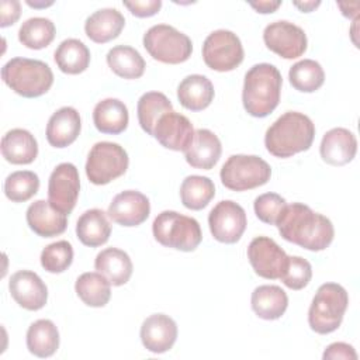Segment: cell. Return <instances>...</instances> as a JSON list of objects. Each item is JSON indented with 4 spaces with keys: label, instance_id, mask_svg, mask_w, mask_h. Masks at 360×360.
Masks as SVG:
<instances>
[{
    "label": "cell",
    "instance_id": "obj_47",
    "mask_svg": "<svg viewBox=\"0 0 360 360\" xmlns=\"http://www.w3.org/2000/svg\"><path fill=\"white\" fill-rule=\"evenodd\" d=\"M357 4H359V3H352V4H349V3H338V6H339L340 10H342V14H343L345 17H349V18L357 15V13H353V11H352V7H354V6H357Z\"/></svg>",
    "mask_w": 360,
    "mask_h": 360
},
{
    "label": "cell",
    "instance_id": "obj_40",
    "mask_svg": "<svg viewBox=\"0 0 360 360\" xmlns=\"http://www.w3.org/2000/svg\"><path fill=\"white\" fill-rule=\"evenodd\" d=\"M312 277V266L307 259L300 256H288L285 271L280 280L291 290H302L308 285Z\"/></svg>",
    "mask_w": 360,
    "mask_h": 360
},
{
    "label": "cell",
    "instance_id": "obj_44",
    "mask_svg": "<svg viewBox=\"0 0 360 360\" xmlns=\"http://www.w3.org/2000/svg\"><path fill=\"white\" fill-rule=\"evenodd\" d=\"M0 11H1V21L0 27L13 25L21 14V4L17 0H1L0 1Z\"/></svg>",
    "mask_w": 360,
    "mask_h": 360
},
{
    "label": "cell",
    "instance_id": "obj_1",
    "mask_svg": "<svg viewBox=\"0 0 360 360\" xmlns=\"http://www.w3.org/2000/svg\"><path fill=\"white\" fill-rule=\"evenodd\" d=\"M276 225L283 239L312 252L326 249L335 236L330 219L302 202L287 204Z\"/></svg>",
    "mask_w": 360,
    "mask_h": 360
},
{
    "label": "cell",
    "instance_id": "obj_20",
    "mask_svg": "<svg viewBox=\"0 0 360 360\" xmlns=\"http://www.w3.org/2000/svg\"><path fill=\"white\" fill-rule=\"evenodd\" d=\"M27 224L37 235L52 238L63 233L68 226V215L55 210L49 201L37 200L27 208Z\"/></svg>",
    "mask_w": 360,
    "mask_h": 360
},
{
    "label": "cell",
    "instance_id": "obj_43",
    "mask_svg": "<svg viewBox=\"0 0 360 360\" xmlns=\"http://www.w3.org/2000/svg\"><path fill=\"white\" fill-rule=\"evenodd\" d=\"M322 357L325 360H357V353L352 345L345 342H335L325 349Z\"/></svg>",
    "mask_w": 360,
    "mask_h": 360
},
{
    "label": "cell",
    "instance_id": "obj_18",
    "mask_svg": "<svg viewBox=\"0 0 360 360\" xmlns=\"http://www.w3.org/2000/svg\"><path fill=\"white\" fill-rule=\"evenodd\" d=\"M139 335L146 350L165 353L173 347L177 339V325L169 315L153 314L142 322Z\"/></svg>",
    "mask_w": 360,
    "mask_h": 360
},
{
    "label": "cell",
    "instance_id": "obj_23",
    "mask_svg": "<svg viewBox=\"0 0 360 360\" xmlns=\"http://www.w3.org/2000/svg\"><path fill=\"white\" fill-rule=\"evenodd\" d=\"M1 155L13 165L32 163L38 155L37 139L27 129H10L1 138Z\"/></svg>",
    "mask_w": 360,
    "mask_h": 360
},
{
    "label": "cell",
    "instance_id": "obj_16",
    "mask_svg": "<svg viewBox=\"0 0 360 360\" xmlns=\"http://www.w3.org/2000/svg\"><path fill=\"white\" fill-rule=\"evenodd\" d=\"M8 290L14 301L28 311H38L48 301V288L42 278L31 270L14 273L8 281Z\"/></svg>",
    "mask_w": 360,
    "mask_h": 360
},
{
    "label": "cell",
    "instance_id": "obj_9",
    "mask_svg": "<svg viewBox=\"0 0 360 360\" xmlns=\"http://www.w3.org/2000/svg\"><path fill=\"white\" fill-rule=\"evenodd\" d=\"M129 165L128 153L114 142L103 141L93 145L86 162V176L96 186L108 184L122 176Z\"/></svg>",
    "mask_w": 360,
    "mask_h": 360
},
{
    "label": "cell",
    "instance_id": "obj_41",
    "mask_svg": "<svg viewBox=\"0 0 360 360\" xmlns=\"http://www.w3.org/2000/svg\"><path fill=\"white\" fill-rule=\"evenodd\" d=\"M287 202L277 193H264L256 197L253 202L256 217L269 225H276L281 212L284 211Z\"/></svg>",
    "mask_w": 360,
    "mask_h": 360
},
{
    "label": "cell",
    "instance_id": "obj_4",
    "mask_svg": "<svg viewBox=\"0 0 360 360\" xmlns=\"http://www.w3.org/2000/svg\"><path fill=\"white\" fill-rule=\"evenodd\" d=\"M3 82L17 94L34 98L45 94L53 84V73L42 60L13 58L1 68Z\"/></svg>",
    "mask_w": 360,
    "mask_h": 360
},
{
    "label": "cell",
    "instance_id": "obj_6",
    "mask_svg": "<svg viewBox=\"0 0 360 360\" xmlns=\"http://www.w3.org/2000/svg\"><path fill=\"white\" fill-rule=\"evenodd\" d=\"M155 239L166 246L181 252H193L202 240L197 219L176 211H162L152 224Z\"/></svg>",
    "mask_w": 360,
    "mask_h": 360
},
{
    "label": "cell",
    "instance_id": "obj_36",
    "mask_svg": "<svg viewBox=\"0 0 360 360\" xmlns=\"http://www.w3.org/2000/svg\"><path fill=\"white\" fill-rule=\"evenodd\" d=\"M55 24L45 17L25 20L18 30V41L30 49L46 48L55 38Z\"/></svg>",
    "mask_w": 360,
    "mask_h": 360
},
{
    "label": "cell",
    "instance_id": "obj_34",
    "mask_svg": "<svg viewBox=\"0 0 360 360\" xmlns=\"http://www.w3.org/2000/svg\"><path fill=\"white\" fill-rule=\"evenodd\" d=\"M170 111H173V105L170 100L160 91L143 93L138 100V121L141 128L149 135H153V129L160 117Z\"/></svg>",
    "mask_w": 360,
    "mask_h": 360
},
{
    "label": "cell",
    "instance_id": "obj_7",
    "mask_svg": "<svg viewBox=\"0 0 360 360\" xmlns=\"http://www.w3.org/2000/svg\"><path fill=\"white\" fill-rule=\"evenodd\" d=\"M148 53L162 63L177 65L186 62L193 52L191 39L167 24H156L143 34Z\"/></svg>",
    "mask_w": 360,
    "mask_h": 360
},
{
    "label": "cell",
    "instance_id": "obj_35",
    "mask_svg": "<svg viewBox=\"0 0 360 360\" xmlns=\"http://www.w3.org/2000/svg\"><path fill=\"white\" fill-rule=\"evenodd\" d=\"M215 195V186L211 179L205 176H187L180 186V198L188 210H202Z\"/></svg>",
    "mask_w": 360,
    "mask_h": 360
},
{
    "label": "cell",
    "instance_id": "obj_2",
    "mask_svg": "<svg viewBox=\"0 0 360 360\" xmlns=\"http://www.w3.org/2000/svg\"><path fill=\"white\" fill-rule=\"evenodd\" d=\"M315 136V125L311 118L298 111H287L278 117L266 131V149L276 158H291L308 150Z\"/></svg>",
    "mask_w": 360,
    "mask_h": 360
},
{
    "label": "cell",
    "instance_id": "obj_37",
    "mask_svg": "<svg viewBox=\"0 0 360 360\" xmlns=\"http://www.w3.org/2000/svg\"><path fill=\"white\" fill-rule=\"evenodd\" d=\"M288 79L295 90L302 93H312L323 84L325 72L316 60L302 59L290 68Z\"/></svg>",
    "mask_w": 360,
    "mask_h": 360
},
{
    "label": "cell",
    "instance_id": "obj_25",
    "mask_svg": "<svg viewBox=\"0 0 360 360\" xmlns=\"http://www.w3.org/2000/svg\"><path fill=\"white\" fill-rule=\"evenodd\" d=\"M94 267L110 281L111 285L115 287L128 283L134 270L128 253L118 248H107L101 250L96 256Z\"/></svg>",
    "mask_w": 360,
    "mask_h": 360
},
{
    "label": "cell",
    "instance_id": "obj_30",
    "mask_svg": "<svg viewBox=\"0 0 360 360\" xmlns=\"http://www.w3.org/2000/svg\"><path fill=\"white\" fill-rule=\"evenodd\" d=\"M27 347L37 357H51L59 347V332L49 319L32 322L27 330Z\"/></svg>",
    "mask_w": 360,
    "mask_h": 360
},
{
    "label": "cell",
    "instance_id": "obj_3",
    "mask_svg": "<svg viewBox=\"0 0 360 360\" xmlns=\"http://www.w3.org/2000/svg\"><path fill=\"white\" fill-rule=\"evenodd\" d=\"M283 77L270 63L253 65L245 75L242 101L246 112L263 118L276 110L280 101Z\"/></svg>",
    "mask_w": 360,
    "mask_h": 360
},
{
    "label": "cell",
    "instance_id": "obj_14",
    "mask_svg": "<svg viewBox=\"0 0 360 360\" xmlns=\"http://www.w3.org/2000/svg\"><path fill=\"white\" fill-rule=\"evenodd\" d=\"M266 46L284 59H295L307 51V35L304 30L290 21L270 22L263 31Z\"/></svg>",
    "mask_w": 360,
    "mask_h": 360
},
{
    "label": "cell",
    "instance_id": "obj_46",
    "mask_svg": "<svg viewBox=\"0 0 360 360\" xmlns=\"http://www.w3.org/2000/svg\"><path fill=\"white\" fill-rule=\"evenodd\" d=\"M321 4V1H294V6L297 8H300L302 13H309L312 10H315L318 6Z\"/></svg>",
    "mask_w": 360,
    "mask_h": 360
},
{
    "label": "cell",
    "instance_id": "obj_19",
    "mask_svg": "<svg viewBox=\"0 0 360 360\" xmlns=\"http://www.w3.org/2000/svg\"><path fill=\"white\" fill-rule=\"evenodd\" d=\"M321 158L332 166H343L353 160L357 152V141L352 131L338 127L329 129L319 146Z\"/></svg>",
    "mask_w": 360,
    "mask_h": 360
},
{
    "label": "cell",
    "instance_id": "obj_38",
    "mask_svg": "<svg viewBox=\"0 0 360 360\" xmlns=\"http://www.w3.org/2000/svg\"><path fill=\"white\" fill-rule=\"evenodd\" d=\"M39 188V177L31 170H17L4 180V194L13 202H25Z\"/></svg>",
    "mask_w": 360,
    "mask_h": 360
},
{
    "label": "cell",
    "instance_id": "obj_8",
    "mask_svg": "<svg viewBox=\"0 0 360 360\" xmlns=\"http://www.w3.org/2000/svg\"><path fill=\"white\" fill-rule=\"evenodd\" d=\"M222 184L233 191H246L270 180V165L256 155H232L219 172Z\"/></svg>",
    "mask_w": 360,
    "mask_h": 360
},
{
    "label": "cell",
    "instance_id": "obj_28",
    "mask_svg": "<svg viewBox=\"0 0 360 360\" xmlns=\"http://www.w3.org/2000/svg\"><path fill=\"white\" fill-rule=\"evenodd\" d=\"M128 121V108L118 98H104L93 110V122L103 134H121L127 129Z\"/></svg>",
    "mask_w": 360,
    "mask_h": 360
},
{
    "label": "cell",
    "instance_id": "obj_22",
    "mask_svg": "<svg viewBox=\"0 0 360 360\" xmlns=\"http://www.w3.org/2000/svg\"><path fill=\"white\" fill-rule=\"evenodd\" d=\"M222 153L219 138L210 129L200 128L194 132L193 142L184 150L187 163L191 167L210 170L212 169Z\"/></svg>",
    "mask_w": 360,
    "mask_h": 360
},
{
    "label": "cell",
    "instance_id": "obj_5",
    "mask_svg": "<svg viewBox=\"0 0 360 360\" xmlns=\"http://www.w3.org/2000/svg\"><path fill=\"white\" fill-rule=\"evenodd\" d=\"M349 305L347 291L338 283H325L319 285L312 298L308 311V323L319 335L335 332Z\"/></svg>",
    "mask_w": 360,
    "mask_h": 360
},
{
    "label": "cell",
    "instance_id": "obj_21",
    "mask_svg": "<svg viewBox=\"0 0 360 360\" xmlns=\"http://www.w3.org/2000/svg\"><path fill=\"white\" fill-rule=\"evenodd\" d=\"M82 129L80 114L73 107L56 110L46 124V139L53 148H66L72 145Z\"/></svg>",
    "mask_w": 360,
    "mask_h": 360
},
{
    "label": "cell",
    "instance_id": "obj_12",
    "mask_svg": "<svg viewBox=\"0 0 360 360\" xmlns=\"http://www.w3.org/2000/svg\"><path fill=\"white\" fill-rule=\"evenodd\" d=\"M80 177L73 163L65 162L58 165L49 176L48 201L65 215H69L79 198Z\"/></svg>",
    "mask_w": 360,
    "mask_h": 360
},
{
    "label": "cell",
    "instance_id": "obj_24",
    "mask_svg": "<svg viewBox=\"0 0 360 360\" xmlns=\"http://www.w3.org/2000/svg\"><path fill=\"white\" fill-rule=\"evenodd\" d=\"M125 25V18L117 8H100L87 17L86 35L96 44H105L117 38Z\"/></svg>",
    "mask_w": 360,
    "mask_h": 360
},
{
    "label": "cell",
    "instance_id": "obj_33",
    "mask_svg": "<svg viewBox=\"0 0 360 360\" xmlns=\"http://www.w3.org/2000/svg\"><path fill=\"white\" fill-rule=\"evenodd\" d=\"M110 69L122 79H139L145 72V60L141 53L128 45H117L107 52Z\"/></svg>",
    "mask_w": 360,
    "mask_h": 360
},
{
    "label": "cell",
    "instance_id": "obj_15",
    "mask_svg": "<svg viewBox=\"0 0 360 360\" xmlns=\"http://www.w3.org/2000/svg\"><path fill=\"white\" fill-rule=\"evenodd\" d=\"M150 202L145 194L136 190H125L117 194L108 205L107 215L118 225L138 226L146 221Z\"/></svg>",
    "mask_w": 360,
    "mask_h": 360
},
{
    "label": "cell",
    "instance_id": "obj_42",
    "mask_svg": "<svg viewBox=\"0 0 360 360\" xmlns=\"http://www.w3.org/2000/svg\"><path fill=\"white\" fill-rule=\"evenodd\" d=\"M124 6L135 17L145 18V17L155 15L162 7V1L160 0H134V1H124Z\"/></svg>",
    "mask_w": 360,
    "mask_h": 360
},
{
    "label": "cell",
    "instance_id": "obj_29",
    "mask_svg": "<svg viewBox=\"0 0 360 360\" xmlns=\"http://www.w3.org/2000/svg\"><path fill=\"white\" fill-rule=\"evenodd\" d=\"M76 235L79 240L89 248L104 245L111 235L107 214L98 208L84 211L76 222Z\"/></svg>",
    "mask_w": 360,
    "mask_h": 360
},
{
    "label": "cell",
    "instance_id": "obj_11",
    "mask_svg": "<svg viewBox=\"0 0 360 360\" xmlns=\"http://www.w3.org/2000/svg\"><path fill=\"white\" fill-rule=\"evenodd\" d=\"M210 231L221 243H236L248 225L245 210L232 200L219 201L208 215Z\"/></svg>",
    "mask_w": 360,
    "mask_h": 360
},
{
    "label": "cell",
    "instance_id": "obj_31",
    "mask_svg": "<svg viewBox=\"0 0 360 360\" xmlns=\"http://www.w3.org/2000/svg\"><path fill=\"white\" fill-rule=\"evenodd\" d=\"M53 58L59 70L68 75H79L89 68L90 51L80 39L68 38L58 45Z\"/></svg>",
    "mask_w": 360,
    "mask_h": 360
},
{
    "label": "cell",
    "instance_id": "obj_26",
    "mask_svg": "<svg viewBox=\"0 0 360 360\" xmlns=\"http://www.w3.org/2000/svg\"><path fill=\"white\" fill-rule=\"evenodd\" d=\"M214 86L207 76L188 75L177 87V98L180 104L190 111H201L214 100Z\"/></svg>",
    "mask_w": 360,
    "mask_h": 360
},
{
    "label": "cell",
    "instance_id": "obj_13",
    "mask_svg": "<svg viewBox=\"0 0 360 360\" xmlns=\"http://www.w3.org/2000/svg\"><path fill=\"white\" fill-rule=\"evenodd\" d=\"M248 259L255 273L267 280H277L285 271L287 253L267 236H256L248 246Z\"/></svg>",
    "mask_w": 360,
    "mask_h": 360
},
{
    "label": "cell",
    "instance_id": "obj_27",
    "mask_svg": "<svg viewBox=\"0 0 360 360\" xmlns=\"http://www.w3.org/2000/svg\"><path fill=\"white\" fill-rule=\"evenodd\" d=\"M250 305L259 318L274 321L284 315L288 307V297L281 287L264 284L253 290Z\"/></svg>",
    "mask_w": 360,
    "mask_h": 360
},
{
    "label": "cell",
    "instance_id": "obj_39",
    "mask_svg": "<svg viewBox=\"0 0 360 360\" xmlns=\"http://www.w3.org/2000/svg\"><path fill=\"white\" fill-rule=\"evenodd\" d=\"M73 262V248L68 240L49 243L41 252V266L48 273H63Z\"/></svg>",
    "mask_w": 360,
    "mask_h": 360
},
{
    "label": "cell",
    "instance_id": "obj_32",
    "mask_svg": "<svg viewBox=\"0 0 360 360\" xmlns=\"http://www.w3.org/2000/svg\"><path fill=\"white\" fill-rule=\"evenodd\" d=\"M75 291L86 305L100 308L110 301L111 284L101 273L87 271L77 277Z\"/></svg>",
    "mask_w": 360,
    "mask_h": 360
},
{
    "label": "cell",
    "instance_id": "obj_48",
    "mask_svg": "<svg viewBox=\"0 0 360 360\" xmlns=\"http://www.w3.org/2000/svg\"><path fill=\"white\" fill-rule=\"evenodd\" d=\"M27 4H28V6H31V7H46V6H51V4H52V1H49V3H35V1H34V3H32V1H30V0H28V1H27Z\"/></svg>",
    "mask_w": 360,
    "mask_h": 360
},
{
    "label": "cell",
    "instance_id": "obj_17",
    "mask_svg": "<svg viewBox=\"0 0 360 360\" xmlns=\"http://www.w3.org/2000/svg\"><path fill=\"white\" fill-rule=\"evenodd\" d=\"M194 128L190 120L176 111L166 112L153 129V138L170 150H186L194 138Z\"/></svg>",
    "mask_w": 360,
    "mask_h": 360
},
{
    "label": "cell",
    "instance_id": "obj_45",
    "mask_svg": "<svg viewBox=\"0 0 360 360\" xmlns=\"http://www.w3.org/2000/svg\"><path fill=\"white\" fill-rule=\"evenodd\" d=\"M250 7H253L257 13H262V14H269V13H274L280 6H281V1H273V0H264V1H250L249 3Z\"/></svg>",
    "mask_w": 360,
    "mask_h": 360
},
{
    "label": "cell",
    "instance_id": "obj_10",
    "mask_svg": "<svg viewBox=\"0 0 360 360\" xmlns=\"http://www.w3.org/2000/svg\"><path fill=\"white\" fill-rule=\"evenodd\" d=\"M205 65L217 72L236 69L243 60V46L239 37L229 30L212 31L202 44Z\"/></svg>",
    "mask_w": 360,
    "mask_h": 360
}]
</instances>
